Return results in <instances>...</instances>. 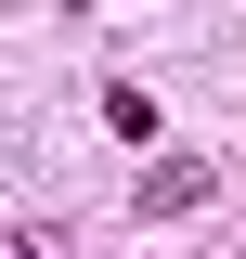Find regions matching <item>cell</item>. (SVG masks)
<instances>
[{
  "mask_svg": "<svg viewBox=\"0 0 246 259\" xmlns=\"http://www.w3.org/2000/svg\"><path fill=\"white\" fill-rule=\"evenodd\" d=\"M208 194H220V168H208V156H155V168H143V221H194Z\"/></svg>",
  "mask_w": 246,
  "mask_h": 259,
  "instance_id": "cell-1",
  "label": "cell"
},
{
  "mask_svg": "<svg viewBox=\"0 0 246 259\" xmlns=\"http://www.w3.org/2000/svg\"><path fill=\"white\" fill-rule=\"evenodd\" d=\"M104 130H130V143H155L169 117H155V91H143V78H117V91H104Z\"/></svg>",
  "mask_w": 246,
  "mask_h": 259,
  "instance_id": "cell-2",
  "label": "cell"
}]
</instances>
